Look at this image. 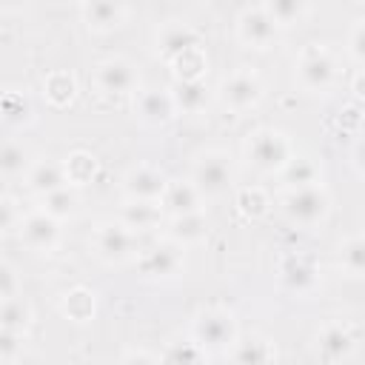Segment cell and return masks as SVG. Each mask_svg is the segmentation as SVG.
Masks as SVG:
<instances>
[{
  "mask_svg": "<svg viewBox=\"0 0 365 365\" xmlns=\"http://www.w3.org/2000/svg\"><path fill=\"white\" fill-rule=\"evenodd\" d=\"M242 154H245V160H248V165L254 171H259V174H279L297 151H294V140L282 128L259 125V128H254L245 137Z\"/></svg>",
  "mask_w": 365,
  "mask_h": 365,
  "instance_id": "obj_1",
  "label": "cell"
},
{
  "mask_svg": "<svg viewBox=\"0 0 365 365\" xmlns=\"http://www.w3.org/2000/svg\"><path fill=\"white\" fill-rule=\"evenodd\" d=\"M240 336V325L234 311L222 308V305H208L200 308L191 319V331L188 339L197 342L205 354H228V348L234 345V339Z\"/></svg>",
  "mask_w": 365,
  "mask_h": 365,
  "instance_id": "obj_2",
  "label": "cell"
},
{
  "mask_svg": "<svg viewBox=\"0 0 365 365\" xmlns=\"http://www.w3.org/2000/svg\"><path fill=\"white\" fill-rule=\"evenodd\" d=\"M188 180L194 182V188L202 197L228 194L234 188V180H237L231 154L225 148H202V151H197L194 160H191Z\"/></svg>",
  "mask_w": 365,
  "mask_h": 365,
  "instance_id": "obj_3",
  "label": "cell"
},
{
  "mask_svg": "<svg viewBox=\"0 0 365 365\" xmlns=\"http://www.w3.org/2000/svg\"><path fill=\"white\" fill-rule=\"evenodd\" d=\"M336 71H339V63H336L334 51L322 43H305L294 63V77H297L299 88L311 91V94L328 91L336 80Z\"/></svg>",
  "mask_w": 365,
  "mask_h": 365,
  "instance_id": "obj_4",
  "label": "cell"
},
{
  "mask_svg": "<svg viewBox=\"0 0 365 365\" xmlns=\"http://www.w3.org/2000/svg\"><path fill=\"white\" fill-rule=\"evenodd\" d=\"M282 214L297 228H317L331 214V194L322 182L294 188L282 197Z\"/></svg>",
  "mask_w": 365,
  "mask_h": 365,
  "instance_id": "obj_5",
  "label": "cell"
},
{
  "mask_svg": "<svg viewBox=\"0 0 365 365\" xmlns=\"http://www.w3.org/2000/svg\"><path fill=\"white\" fill-rule=\"evenodd\" d=\"M91 251L106 265H123L137 257L140 242H137V234L128 231L123 222L103 220L91 228Z\"/></svg>",
  "mask_w": 365,
  "mask_h": 365,
  "instance_id": "obj_6",
  "label": "cell"
},
{
  "mask_svg": "<svg viewBox=\"0 0 365 365\" xmlns=\"http://www.w3.org/2000/svg\"><path fill=\"white\" fill-rule=\"evenodd\" d=\"M217 94H220V103H222L228 111L245 114V111H254V108L262 103V97H265V83H262V77H259L254 68L240 66V68H234L231 74L222 77Z\"/></svg>",
  "mask_w": 365,
  "mask_h": 365,
  "instance_id": "obj_7",
  "label": "cell"
},
{
  "mask_svg": "<svg viewBox=\"0 0 365 365\" xmlns=\"http://www.w3.org/2000/svg\"><path fill=\"white\" fill-rule=\"evenodd\" d=\"M134 262H137L140 277H145V279H174L185 271V248L177 245L174 240L163 237V240L140 248Z\"/></svg>",
  "mask_w": 365,
  "mask_h": 365,
  "instance_id": "obj_8",
  "label": "cell"
},
{
  "mask_svg": "<svg viewBox=\"0 0 365 365\" xmlns=\"http://www.w3.org/2000/svg\"><path fill=\"white\" fill-rule=\"evenodd\" d=\"M277 279L279 285L294 294V297H308L319 288L322 282V271H319V262L311 257V254H302V251H291L279 259L277 265Z\"/></svg>",
  "mask_w": 365,
  "mask_h": 365,
  "instance_id": "obj_9",
  "label": "cell"
},
{
  "mask_svg": "<svg viewBox=\"0 0 365 365\" xmlns=\"http://www.w3.org/2000/svg\"><path fill=\"white\" fill-rule=\"evenodd\" d=\"M94 88L100 94H111V97H123V94H134L140 88V71L137 66L123 57V54H111L103 57L94 66Z\"/></svg>",
  "mask_w": 365,
  "mask_h": 365,
  "instance_id": "obj_10",
  "label": "cell"
},
{
  "mask_svg": "<svg viewBox=\"0 0 365 365\" xmlns=\"http://www.w3.org/2000/svg\"><path fill=\"white\" fill-rule=\"evenodd\" d=\"M234 34H237V40H240L245 48L262 51V48H271V46L277 43L279 29H277V23L265 14V9H262V3H259V6H245V9L237 14V20H234Z\"/></svg>",
  "mask_w": 365,
  "mask_h": 365,
  "instance_id": "obj_11",
  "label": "cell"
},
{
  "mask_svg": "<svg viewBox=\"0 0 365 365\" xmlns=\"http://www.w3.org/2000/svg\"><path fill=\"white\" fill-rule=\"evenodd\" d=\"M194 46H205L200 31L188 23V20H180V17H168L157 26L154 31V51L157 57H163L165 63H171L174 57H180L182 51L194 48Z\"/></svg>",
  "mask_w": 365,
  "mask_h": 365,
  "instance_id": "obj_12",
  "label": "cell"
},
{
  "mask_svg": "<svg viewBox=\"0 0 365 365\" xmlns=\"http://www.w3.org/2000/svg\"><path fill=\"white\" fill-rule=\"evenodd\" d=\"M134 114L148 128H165L177 120V106L168 88H137L134 91Z\"/></svg>",
  "mask_w": 365,
  "mask_h": 365,
  "instance_id": "obj_13",
  "label": "cell"
},
{
  "mask_svg": "<svg viewBox=\"0 0 365 365\" xmlns=\"http://www.w3.org/2000/svg\"><path fill=\"white\" fill-rule=\"evenodd\" d=\"M17 228H20V242H23L26 248L37 251V254H48V251H54V248L60 245V237H63L60 220L48 217V214L40 211V208L29 211V214L17 222Z\"/></svg>",
  "mask_w": 365,
  "mask_h": 365,
  "instance_id": "obj_14",
  "label": "cell"
},
{
  "mask_svg": "<svg viewBox=\"0 0 365 365\" xmlns=\"http://www.w3.org/2000/svg\"><path fill=\"white\" fill-rule=\"evenodd\" d=\"M165 182H168V177H165L160 168H154V165H148V163H137V165H131V168L123 174L120 191H123L125 200L160 202V197H163V191H165Z\"/></svg>",
  "mask_w": 365,
  "mask_h": 365,
  "instance_id": "obj_15",
  "label": "cell"
},
{
  "mask_svg": "<svg viewBox=\"0 0 365 365\" xmlns=\"http://www.w3.org/2000/svg\"><path fill=\"white\" fill-rule=\"evenodd\" d=\"M77 11H80L83 23L88 26V31L106 34V31H114V29L125 26V20L131 14V6L120 3V0H88V3H80Z\"/></svg>",
  "mask_w": 365,
  "mask_h": 365,
  "instance_id": "obj_16",
  "label": "cell"
},
{
  "mask_svg": "<svg viewBox=\"0 0 365 365\" xmlns=\"http://www.w3.org/2000/svg\"><path fill=\"white\" fill-rule=\"evenodd\" d=\"M356 348V334L348 322H328L317 334V354L325 362H342L354 354Z\"/></svg>",
  "mask_w": 365,
  "mask_h": 365,
  "instance_id": "obj_17",
  "label": "cell"
},
{
  "mask_svg": "<svg viewBox=\"0 0 365 365\" xmlns=\"http://www.w3.org/2000/svg\"><path fill=\"white\" fill-rule=\"evenodd\" d=\"M231 365H277V345L262 334L237 336L228 348Z\"/></svg>",
  "mask_w": 365,
  "mask_h": 365,
  "instance_id": "obj_18",
  "label": "cell"
},
{
  "mask_svg": "<svg viewBox=\"0 0 365 365\" xmlns=\"http://www.w3.org/2000/svg\"><path fill=\"white\" fill-rule=\"evenodd\" d=\"M202 194L194 188L191 180H168L165 191L160 197V205L165 211V217H180V214H194L202 211Z\"/></svg>",
  "mask_w": 365,
  "mask_h": 365,
  "instance_id": "obj_19",
  "label": "cell"
},
{
  "mask_svg": "<svg viewBox=\"0 0 365 365\" xmlns=\"http://www.w3.org/2000/svg\"><path fill=\"white\" fill-rule=\"evenodd\" d=\"M117 222H123L128 231L140 234V231H154L160 225H165V211L160 202H143V200H125L120 205Z\"/></svg>",
  "mask_w": 365,
  "mask_h": 365,
  "instance_id": "obj_20",
  "label": "cell"
},
{
  "mask_svg": "<svg viewBox=\"0 0 365 365\" xmlns=\"http://www.w3.org/2000/svg\"><path fill=\"white\" fill-rule=\"evenodd\" d=\"M60 314L74 322V325H86L97 317V294L88 285H71L60 294Z\"/></svg>",
  "mask_w": 365,
  "mask_h": 365,
  "instance_id": "obj_21",
  "label": "cell"
},
{
  "mask_svg": "<svg viewBox=\"0 0 365 365\" xmlns=\"http://www.w3.org/2000/svg\"><path fill=\"white\" fill-rule=\"evenodd\" d=\"M165 237L174 240L177 245L188 248V245H197L208 237L211 225H208V217L202 211H194V214H180V217H165Z\"/></svg>",
  "mask_w": 365,
  "mask_h": 365,
  "instance_id": "obj_22",
  "label": "cell"
},
{
  "mask_svg": "<svg viewBox=\"0 0 365 365\" xmlns=\"http://www.w3.org/2000/svg\"><path fill=\"white\" fill-rule=\"evenodd\" d=\"M63 185H66V174H63V165L57 160H37L26 171V188L34 197H46Z\"/></svg>",
  "mask_w": 365,
  "mask_h": 365,
  "instance_id": "obj_23",
  "label": "cell"
},
{
  "mask_svg": "<svg viewBox=\"0 0 365 365\" xmlns=\"http://www.w3.org/2000/svg\"><path fill=\"white\" fill-rule=\"evenodd\" d=\"M168 91H171V100L180 114H200L211 97L205 80H174V86Z\"/></svg>",
  "mask_w": 365,
  "mask_h": 365,
  "instance_id": "obj_24",
  "label": "cell"
},
{
  "mask_svg": "<svg viewBox=\"0 0 365 365\" xmlns=\"http://www.w3.org/2000/svg\"><path fill=\"white\" fill-rule=\"evenodd\" d=\"M43 97L54 108H66L77 97V77L68 68H54L43 77Z\"/></svg>",
  "mask_w": 365,
  "mask_h": 365,
  "instance_id": "obj_25",
  "label": "cell"
},
{
  "mask_svg": "<svg viewBox=\"0 0 365 365\" xmlns=\"http://www.w3.org/2000/svg\"><path fill=\"white\" fill-rule=\"evenodd\" d=\"M60 165H63V174H66V185H71V188L88 185V182L97 177V171H100L97 157H94L91 151H86V148L68 151V157H66Z\"/></svg>",
  "mask_w": 365,
  "mask_h": 365,
  "instance_id": "obj_26",
  "label": "cell"
},
{
  "mask_svg": "<svg viewBox=\"0 0 365 365\" xmlns=\"http://www.w3.org/2000/svg\"><path fill=\"white\" fill-rule=\"evenodd\" d=\"M34 322V308L31 302L17 294L9 299H0V328L3 331H14V334H26Z\"/></svg>",
  "mask_w": 365,
  "mask_h": 365,
  "instance_id": "obj_27",
  "label": "cell"
},
{
  "mask_svg": "<svg viewBox=\"0 0 365 365\" xmlns=\"http://www.w3.org/2000/svg\"><path fill=\"white\" fill-rule=\"evenodd\" d=\"M277 177L282 180V185H285L288 191H294V188L317 185V182H319V177H322V168L317 165V160L294 154V157L288 160V165H285V168H282Z\"/></svg>",
  "mask_w": 365,
  "mask_h": 365,
  "instance_id": "obj_28",
  "label": "cell"
},
{
  "mask_svg": "<svg viewBox=\"0 0 365 365\" xmlns=\"http://www.w3.org/2000/svg\"><path fill=\"white\" fill-rule=\"evenodd\" d=\"M168 66L174 71V80H205L211 60H208L205 46H194V48L182 51L180 57H174Z\"/></svg>",
  "mask_w": 365,
  "mask_h": 365,
  "instance_id": "obj_29",
  "label": "cell"
},
{
  "mask_svg": "<svg viewBox=\"0 0 365 365\" xmlns=\"http://www.w3.org/2000/svg\"><path fill=\"white\" fill-rule=\"evenodd\" d=\"M31 114H34L31 100H29L23 91H17V88L0 91V120H3L6 125H14V128L29 125V123H31Z\"/></svg>",
  "mask_w": 365,
  "mask_h": 365,
  "instance_id": "obj_30",
  "label": "cell"
},
{
  "mask_svg": "<svg viewBox=\"0 0 365 365\" xmlns=\"http://www.w3.org/2000/svg\"><path fill=\"white\" fill-rule=\"evenodd\" d=\"M234 205L245 220H262L271 211V197L262 185H240L234 194Z\"/></svg>",
  "mask_w": 365,
  "mask_h": 365,
  "instance_id": "obj_31",
  "label": "cell"
},
{
  "mask_svg": "<svg viewBox=\"0 0 365 365\" xmlns=\"http://www.w3.org/2000/svg\"><path fill=\"white\" fill-rule=\"evenodd\" d=\"M262 9H265V14L277 23V29H288V26H294V23H302V20L311 14L314 6L305 3V0H265Z\"/></svg>",
  "mask_w": 365,
  "mask_h": 365,
  "instance_id": "obj_32",
  "label": "cell"
},
{
  "mask_svg": "<svg viewBox=\"0 0 365 365\" xmlns=\"http://www.w3.org/2000/svg\"><path fill=\"white\" fill-rule=\"evenodd\" d=\"M157 356L160 365H205V351L191 339H171Z\"/></svg>",
  "mask_w": 365,
  "mask_h": 365,
  "instance_id": "obj_33",
  "label": "cell"
},
{
  "mask_svg": "<svg viewBox=\"0 0 365 365\" xmlns=\"http://www.w3.org/2000/svg\"><path fill=\"white\" fill-rule=\"evenodd\" d=\"M77 205H80V194L71 185H63V188H57V191H51L46 197H40V211H46L48 217H54L60 222L66 217H71L77 211Z\"/></svg>",
  "mask_w": 365,
  "mask_h": 365,
  "instance_id": "obj_34",
  "label": "cell"
},
{
  "mask_svg": "<svg viewBox=\"0 0 365 365\" xmlns=\"http://www.w3.org/2000/svg\"><path fill=\"white\" fill-rule=\"evenodd\" d=\"M339 265L348 277H362L365 271V240L362 234H351L339 245Z\"/></svg>",
  "mask_w": 365,
  "mask_h": 365,
  "instance_id": "obj_35",
  "label": "cell"
},
{
  "mask_svg": "<svg viewBox=\"0 0 365 365\" xmlns=\"http://www.w3.org/2000/svg\"><path fill=\"white\" fill-rule=\"evenodd\" d=\"M29 151L17 140H0V174L3 177H17L29 171Z\"/></svg>",
  "mask_w": 365,
  "mask_h": 365,
  "instance_id": "obj_36",
  "label": "cell"
},
{
  "mask_svg": "<svg viewBox=\"0 0 365 365\" xmlns=\"http://www.w3.org/2000/svg\"><path fill=\"white\" fill-rule=\"evenodd\" d=\"M345 51H348L351 63H354L356 68H362V63H365V20H362V17H356L354 26L348 29Z\"/></svg>",
  "mask_w": 365,
  "mask_h": 365,
  "instance_id": "obj_37",
  "label": "cell"
},
{
  "mask_svg": "<svg viewBox=\"0 0 365 365\" xmlns=\"http://www.w3.org/2000/svg\"><path fill=\"white\" fill-rule=\"evenodd\" d=\"M17 294H23V285H20L17 268H14V265H9V262H0V299L17 297Z\"/></svg>",
  "mask_w": 365,
  "mask_h": 365,
  "instance_id": "obj_38",
  "label": "cell"
},
{
  "mask_svg": "<svg viewBox=\"0 0 365 365\" xmlns=\"http://www.w3.org/2000/svg\"><path fill=\"white\" fill-rule=\"evenodd\" d=\"M23 336H26V334H14V331H3V328H0V359L17 356L20 348H23Z\"/></svg>",
  "mask_w": 365,
  "mask_h": 365,
  "instance_id": "obj_39",
  "label": "cell"
},
{
  "mask_svg": "<svg viewBox=\"0 0 365 365\" xmlns=\"http://www.w3.org/2000/svg\"><path fill=\"white\" fill-rule=\"evenodd\" d=\"M120 365H160V356L151 354L148 348H128L123 351Z\"/></svg>",
  "mask_w": 365,
  "mask_h": 365,
  "instance_id": "obj_40",
  "label": "cell"
},
{
  "mask_svg": "<svg viewBox=\"0 0 365 365\" xmlns=\"http://www.w3.org/2000/svg\"><path fill=\"white\" fill-rule=\"evenodd\" d=\"M339 123H342V128L359 134V131H362V103H348V106L342 108Z\"/></svg>",
  "mask_w": 365,
  "mask_h": 365,
  "instance_id": "obj_41",
  "label": "cell"
},
{
  "mask_svg": "<svg viewBox=\"0 0 365 365\" xmlns=\"http://www.w3.org/2000/svg\"><path fill=\"white\" fill-rule=\"evenodd\" d=\"M14 222H17V208H14V202H11L9 197H0V231L11 228Z\"/></svg>",
  "mask_w": 365,
  "mask_h": 365,
  "instance_id": "obj_42",
  "label": "cell"
},
{
  "mask_svg": "<svg viewBox=\"0 0 365 365\" xmlns=\"http://www.w3.org/2000/svg\"><path fill=\"white\" fill-rule=\"evenodd\" d=\"M362 83H365V74H362V68H356L354 71V80H351V103H362V97H365Z\"/></svg>",
  "mask_w": 365,
  "mask_h": 365,
  "instance_id": "obj_43",
  "label": "cell"
},
{
  "mask_svg": "<svg viewBox=\"0 0 365 365\" xmlns=\"http://www.w3.org/2000/svg\"><path fill=\"white\" fill-rule=\"evenodd\" d=\"M351 165L356 171V177H362V137L356 134V143H354V151H351Z\"/></svg>",
  "mask_w": 365,
  "mask_h": 365,
  "instance_id": "obj_44",
  "label": "cell"
},
{
  "mask_svg": "<svg viewBox=\"0 0 365 365\" xmlns=\"http://www.w3.org/2000/svg\"><path fill=\"white\" fill-rule=\"evenodd\" d=\"M0 177H3V174H0Z\"/></svg>",
  "mask_w": 365,
  "mask_h": 365,
  "instance_id": "obj_45",
  "label": "cell"
}]
</instances>
